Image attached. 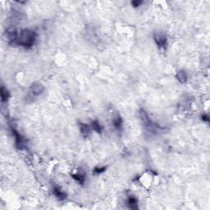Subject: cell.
<instances>
[{
	"mask_svg": "<svg viewBox=\"0 0 210 210\" xmlns=\"http://www.w3.org/2000/svg\"><path fill=\"white\" fill-rule=\"evenodd\" d=\"M127 205L131 209H137L138 207V200L136 197L129 196L127 199Z\"/></svg>",
	"mask_w": 210,
	"mask_h": 210,
	"instance_id": "cell-10",
	"label": "cell"
},
{
	"mask_svg": "<svg viewBox=\"0 0 210 210\" xmlns=\"http://www.w3.org/2000/svg\"><path fill=\"white\" fill-rule=\"evenodd\" d=\"M79 127L80 131H81V133H82V135L85 138L88 137V136L91 135V127H89V125L80 122Z\"/></svg>",
	"mask_w": 210,
	"mask_h": 210,
	"instance_id": "cell-8",
	"label": "cell"
},
{
	"mask_svg": "<svg viewBox=\"0 0 210 210\" xmlns=\"http://www.w3.org/2000/svg\"><path fill=\"white\" fill-rule=\"evenodd\" d=\"M53 193L54 194L55 196L58 198V199L59 200H64V199L67 198V194H66L65 192H63V190L60 189V187H58V185H54V188H53Z\"/></svg>",
	"mask_w": 210,
	"mask_h": 210,
	"instance_id": "cell-7",
	"label": "cell"
},
{
	"mask_svg": "<svg viewBox=\"0 0 210 210\" xmlns=\"http://www.w3.org/2000/svg\"><path fill=\"white\" fill-rule=\"evenodd\" d=\"M35 40H36V33L31 30L25 29L21 31L17 40V44L29 49L34 45Z\"/></svg>",
	"mask_w": 210,
	"mask_h": 210,
	"instance_id": "cell-1",
	"label": "cell"
},
{
	"mask_svg": "<svg viewBox=\"0 0 210 210\" xmlns=\"http://www.w3.org/2000/svg\"><path fill=\"white\" fill-rule=\"evenodd\" d=\"M106 170V167H96V168H95L94 169V172L96 174H100V173H102V172H104V171Z\"/></svg>",
	"mask_w": 210,
	"mask_h": 210,
	"instance_id": "cell-15",
	"label": "cell"
},
{
	"mask_svg": "<svg viewBox=\"0 0 210 210\" xmlns=\"http://www.w3.org/2000/svg\"><path fill=\"white\" fill-rule=\"evenodd\" d=\"M12 134H13L14 137H15V142H16V146L18 149H23L26 148V140L24 137L21 136V134L15 130V129H12Z\"/></svg>",
	"mask_w": 210,
	"mask_h": 210,
	"instance_id": "cell-5",
	"label": "cell"
},
{
	"mask_svg": "<svg viewBox=\"0 0 210 210\" xmlns=\"http://www.w3.org/2000/svg\"><path fill=\"white\" fill-rule=\"evenodd\" d=\"M91 128H92L95 131H96L97 133H101L102 127L101 126H100V122H98V121H96V120H95V121H93V122H91Z\"/></svg>",
	"mask_w": 210,
	"mask_h": 210,
	"instance_id": "cell-13",
	"label": "cell"
},
{
	"mask_svg": "<svg viewBox=\"0 0 210 210\" xmlns=\"http://www.w3.org/2000/svg\"><path fill=\"white\" fill-rule=\"evenodd\" d=\"M202 119H203V121H205V122H208V121H209V119H208V115L202 116Z\"/></svg>",
	"mask_w": 210,
	"mask_h": 210,
	"instance_id": "cell-17",
	"label": "cell"
},
{
	"mask_svg": "<svg viewBox=\"0 0 210 210\" xmlns=\"http://www.w3.org/2000/svg\"><path fill=\"white\" fill-rule=\"evenodd\" d=\"M5 35H6V38L8 40V43L11 44H17L19 35L15 28L12 27V26L7 28Z\"/></svg>",
	"mask_w": 210,
	"mask_h": 210,
	"instance_id": "cell-3",
	"label": "cell"
},
{
	"mask_svg": "<svg viewBox=\"0 0 210 210\" xmlns=\"http://www.w3.org/2000/svg\"><path fill=\"white\" fill-rule=\"evenodd\" d=\"M72 176L73 179H75L76 181H78V182L81 183V184H83L85 180H86V176H85V175H82V174L80 173L73 174V175H72Z\"/></svg>",
	"mask_w": 210,
	"mask_h": 210,
	"instance_id": "cell-14",
	"label": "cell"
},
{
	"mask_svg": "<svg viewBox=\"0 0 210 210\" xmlns=\"http://www.w3.org/2000/svg\"><path fill=\"white\" fill-rule=\"evenodd\" d=\"M140 118H141V121H142L143 122V124L145 126V129L148 130L149 132H154V131H156L157 127H158V128L159 127L155 126V124L153 123V122H152L151 120H150V118H149V116H148V114H147L145 111L140 110Z\"/></svg>",
	"mask_w": 210,
	"mask_h": 210,
	"instance_id": "cell-2",
	"label": "cell"
},
{
	"mask_svg": "<svg viewBox=\"0 0 210 210\" xmlns=\"http://www.w3.org/2000/svg\"><path fill=\"white\" fill-rule=\"evenodd\" d=\"M44 87L42 84L39 83V82H35L30 87V92L35 96H38V95H41L44 92Z\"/></svg>",
	"mask_w": 210,
	"mask_h": 210,
	"instance_id": "cell-6",
	"label": "cell"
},
{
	"mask_svg": "<svg viewBox=\"0 0 210 210\" xmlns=\"http://www.w3.org/2000/svg\"><path fill=\"white\" fill-rule=\"evenodd\" d=\"M0 91H1L0 93H1V100H2V102L7 101L8 98H9V92H8V91L5 88L4 86H2Z\"/></svg>",
	"mask_w": 210,
	"mask_h": 210,
	"instance_id": "cell-12",
	"label": "cell"
},
{
	"mask_svg": "<svg viewBox=\"0 0 210 210\" xmlns=\"http://www.w3.org/2000/svg\"><path fill=\"white\" fill-rule=\"evenodd\" d=\"M122 123H123L122 122V119L119 115H117V117L113 119V126L118 131H120L122 129Z\"/></svg>",
	"mask_w": 210,
	"mask_h": 210,
	"instance_id": "cell-11",
	"label": "cell"
},
{
	"mask_svg": "<svg viewBox=\"0 0 210 210\" xmlns=\"http://www.w3.org/2000/svg\"><path fill=\"white\" fill-rule=\"evenodd\" d=\"M143 2L142 1H133V2H131V4L134 7H139L140 4H142Z\"/></svg>",
	"mask_w": 210,
	"mask_h": 210,
	"instance_id": "cell-16",
	"label": "cell"
},
{
	"mask_svg": "<svg viewBox=\"0 0 210 210\" xmlns=\"http://www.w3.org/2000/svg\"><path fill=\"white\" fill-rule=\"evenodd\" d=\"M176 79L178 80V82H181V84H184L187 82L188 76L185 71H184V70L179 71L178 72L176 73Z\"/></svg>",
	"mask_w": 210,
	"mask_h": 210,
	"instance_id": "cell-9",
	"label": "cell"
},
{
	"mask_svg": "<svg viewBox=\"0 0 210 210\" xmlns=\"http://www.w3.org/2000/svg\"><path fill=\"white\" fill-rule=\"evenodd\" d=\"M154 41L156 44L159 48L166 49L167 45V38L163 33H155L154 34Z\"/></svg>",
	"mask_w": 210,
	"mask_h": 210,
	"instance_id": "cell-4",
	"label": "cell"
}]
</instances>
